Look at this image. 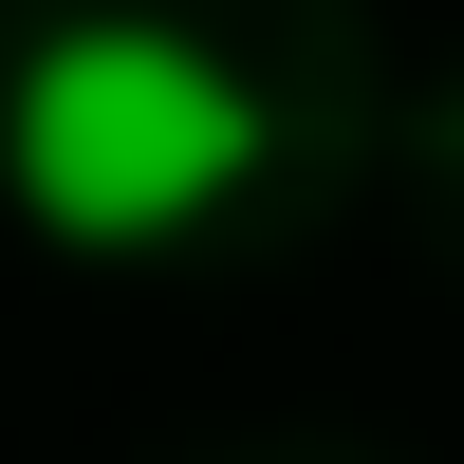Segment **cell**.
Segmentation results:
<instances>
[{
    "instance_id": "1",
    "label": "cell",
    "mask_w": 464,
    "mask_h": 464,
    "mask_svg": "<svg viewBox=\"0 0 464 464\" xmlns=\"http://www.w3.org/2000/svg\"><path fill=\"white\" fill-rule=\"evenodd\" d=\"M242 168H260V93L186 19H56L19 56V93H0V186L93 260L223 223Z\"/></svg>"
},
{
    "instance_id": "2",
    "label": "cell",
    "mask_w": 464,
    "mask_h": 464,
    "mask_svg": "<svg viewBox=\"0 0 464 464\" xmlns=\"http://www.w3.org/2000/svg\"><path fill=\"white\" fill-rule=\"evenodd\" d=\"M446 149H464V111H446Z\"/></svg>"
}]
</instances>
